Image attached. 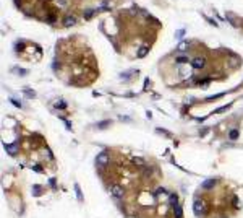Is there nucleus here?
Wrapping results in <instances>:
<instances>
[{
  "instance_id": "obj_11",
  "label": "nucleus",
  "mask_w": 243,
  "mask_h": 218,
  "mask_svg": "<svg viewBox=\"0 0 243 218\" xmlns=\"http://www.w3.org/2000/svg\"><path fill=\"white\" fill-rule=\"evenodd\" d=\"M170 205H172V207L178 205V199H177L175 194H172V195H170Z\"/></svg>"
},
{
  "instance_id": "obj_12",
  "label": "nucleus",
  "mask_w": 243,
  "mask_h": 218,
  "mask_svg": "<svg viewBox=\"0 0 243 218\" xmlns=\"http://www.w3.org/2000/svg\"><path fill=\"white\" fill-rule=\"evenodd\" d=\"M54 106H55L57 109H65V108H67V103H63V101H57Z\"/></svg>"
},
{
  "instance_id": "obj_15",
  "label": "nucleus",
  "mask_w": 243,
  "mask_h": 218,
  "mask_svg": "<svg viewBox=\"0 0 243 218\" xmlns=\"http://www.w3.org/2000/svg\"><path fill=\"white\" fill-rule=\"evenodd\" d=\"M92 15H94V10H91V8H88V10L84 12V18H86V20H89Z\"/></svg>"
},
{
  "instance_id": "obj_19",
  "label": "nucleus",
  "mask_w": 243,
  "mask_h": 218,
  "mask_svg": "<svg viewBox=\"0 0 243 218\" xmlns=\"http://www.w3.org/2000/svg\"><path fill=\"white\" fill-rule=\"evenodd\" d=\"M234 207H237V208H240V207H242V202L238 200V197H234Z\"/></svg>"
},
{
  "instance_id": "obj_10",
  "label": "nucleus",
  "mask_w": 243,
  "mask_h": 218,
  "mask_svg": "<svg viewBox=\"0 0 243 218\" xmlns=\"http://www.w3.org/2000/svg\"><path fill=\"white\" fill-rule=\"evenodd\" d=\"M238 135H240V134H238V130L234 129V130H230V134H228V138H230V140H237Z\"/></svg>"
},
{
  "instance_id": "obj_18",
  "label": "nucleus",
  "mask_w": 243,
  "mask_h": 218,
  "mask_svg": "<svg viewBox=\"0 0 243 218\" xmlns=\"http://www.w3.org/2000/svg\"><path fill=\"white\" fill-rule=\"evenodd\" d=\"M5 148L10 151V155H15V153H16V148L13 147V145H5Z\"/></svg>"
},
{
  "instance_id": "obj_2",
  "label": "nucleus",
  "mask_w": 243,
  "mask_h": 218,
  "mask_svg": "<svg viewBox=\"0 0 243 218\" xmlns=\"http://www.w3.org/2000/svg\"><path fill=\"white\" fill-rule=\"evenodd\" d=\"M193 210H194V213H196L198 217L203 215V213L206 212V207H204V202H203V200H194V203H193Z\"/></svg>"
},
{
  "instance_id": "obj_7",
  "label": "nucleus",
  "mask_w": 243,
  "mask_h": 218,
  "mask_svg": "<svg viewBox=\"0 0 243 218\" xmlns=\"http://www.w3.org/2000/svg\"><path fill=\"white\" fill-rule=\"evenodd\" d=\"M214 184H216V179H207L206 182H203L201 187L203 189H211V187H214Z\"/></svg>"
},
{
  "instance_id": "obj_14",
  "label": "nucleus",
  "mask_w": 243,
  "mask_h": 218,
  "mask_svg": "<svg viewBox=\"0 0 243 218\" xmlns=\"http://www.w3.org/2000/svg\"><path fill=\"white\" fill-rule=\"evenodd\" d=\"M175 62H178V64H185V62H188V57H185V55H180V57L175 59Z\"/></svg>"
},
{
  "instance_id": "obj_6",
  "label": "nucleus",
  "mask_w": 243,
  "mask_h": 218,
  "mask_svg": "<svg viewBox=\"0 0 243 218\" xmlns=\"http://www.w3.org/2000/svg\"><path fill=\"white\" fill-rule=\"evenodd\" d=\"M133 164L140 166V168H144V166H146V161L143 160V158H140V156H135V158H133Z\"/></svg>"
},
{
  "instance_id": "obj_17",
  "label": "nucleus",
  "mask_w": 243,
  "mask_h": 218,
  "mask_svg": "<svg viewBox=\"0 0 243 218\" xmlns=\"http://www.w3.org/2000/svg\"><path fill=\"white\" fill-rule=\"evenodd\" d=\"M107 126H110V120H104V122H99V124H97V127H99V129H105Z\"/></svg>"
},
{
  "instance_id": "obj_8",
  "label": "nucleus",
  "mask_w": 243,
  "mask_h": 218,
  "mask_svg": "<svg viewBox=\"0 0 243 218\" xmlns=\"http://www.w3.org/2000/svg\"><path fill=\"white\" fill-rule=\"evenodd\" d=\"M173 213H175V218H182L183 217V210L180 205H175L173 207Z\"/></svg>"
},
{
  "instance_id": "obj_4",
  "label": "nucleus",
  "mask_w": 243,
  "mask_h": 218,
  "mask_svg": "<svg viewBox=\"0 0 243 218\" xmlns=\"http://www.w3.org/2000/svg\"><path fill=\"white\" fill-rule=\"evenodd\" d=\"M191 65L194 68H203L204 65H206V60H204L203 57H194L193 62H191Z\"/></svg>"
},
{
  "instance_id": "obj_23",
  "label": "nucleus",
  "mask_w": 243,
  "mask_h": 218,
  "mask_svg": "<svg viewBox=\"0 0 243 218\" xmlns=\"http://www.w3.org/2000/svg\"><path fill=\"white\" fill-rule=\"evenodd\" d=\"M165 189H157V192H156V195H161V194H164Z\"/></svg>"
},
{
  "instance_id": "obj_20",
  "label": "nucleus",
  "mask_w": 243,
  "mask_h": 218,
  "mask_svg": "<svg viewBox=\"0 0 243 218\" xmlns=\"http://www.w3.org/2000/svg\"><path fill=\"white\" fill-rule=\"evenodd\" d=\"M33 191H34V195H41V186H34Z\"/></svg>"
},
{
  "instance_id": "obj_5",
  "label": "nucleus",
  "mask_w": 243,
  "mask_h": 218,
  "mask_svg": "<svg viewBox=\"0 0 243 218\" xmlns=\"http://www.w3.org/2000/svg\"><path fill=\"white\" fill-rule=\"evenodd\" d=\"M76 23V18L73 15H68V16H65V20H63V25L65 26H73Z\"/></svg>"
},
{
  "instance_id": "obj_9",
  "label": "nucleus",
  "mask_w": 243,
  "mask_h": 218,
  "mask_svg": "<svg viewBox=\"0 0 243 218\" xmlns=\"http://www.w3.org/2000/svg\"><path fill=\"white\" fill-rule=\"evenodd\" d=\"M148 52H149V47H148V46H143V47H140V51H138V54H136V55L141 59V57H144V55L148 54Z\"/></svg>"
},
{
  "instance_id": "obj_21",
  "label": "nucleus",
  "mask_w": 243,
  "mask_h": 218,
  "mask_svg": "<svg viewBox=\"0 0 243 218\" xmlns=\"http://www.w3.org/2000/svg\"><path fill=\"white\" fill-rule=\"evenodd\" d=\"M10 101H12V104H15L16 108H21V103H18L16 99H10Z\"/></svg>"
},
{
  "instance_id": "obj_1",
  "label": "nucleus",
  "mask_w": 243,
  "mask_h": 218,
  "mask_svg": "<svg viewBox=\"0 0 243 218\" xmlns=\"http://www.w3.org/2000/svg\"><path fill=\"white\" fill-rule=\"evenodd\" d=\"M110 194H112L115 199H122V197H123V194H125V191H123V187H122V186L112 184V186H110Z\"/></svg>"
},
{
  "instance_id": "obj_22",
  "label": "nucleus",
  "mask_w": 243,
  "mask_h": 218,
  "mask_svg": "<svg viewBox=\"0 0 243 218\" xmlns=\"http://www.w3.org/2000/svg\"><path fill=\"white\" fill-rule=\"evenodd\" d=\"M18 73H20V75H26V73H28V70H24V68H20Z\"/></svg>"
},
{
  "instance_id": "obj_13",
  "label": "nucleus",
  "mask_w": 243,
  "mask_h": 218,
  "mask_svg": "<svg viewBox=\"0 0 243 218\" xmlns=\"http://www.w3.org/2000/svg\"><path fill=\"white\" fill-rule=\"evenodd\" d=\"M75 191H76V197H78V200L81 202V200H83V195H81V191H79V186H78V184H75Z\"/></svg>"
},
{
  "instance_id": "obj_3",
  "label": "nucleus",
  "mask_w": 243,
  "mask_h": 218,
  "mask_svg": "<svg viewBox=\"0 0 243 218\" xmlns=\"http://www.w3.org/2000/svg\"><path fill=\"white\" fill-rule=\"evenodd\" d=\"M107 163H109V155L105 151H102L96 156V166H107Z\"/></svg>"
},
{
  "instance_id": "obj_16",
  "label": "nucleus",
  "mask_w": 243,
  "mask_h": 218,
  "mask_svg": "<svg viewBox=\"0 0 243 218\" xmlns=\"http://www.w3.org/2000/svg\"><path fill=\"white\" fill-rule=\"evenodd\" d=\"M186 47H188V43H186V41H182V43L178 44V47H177V49H178V51H185Z\"/></svg>"
}]
</instances>
